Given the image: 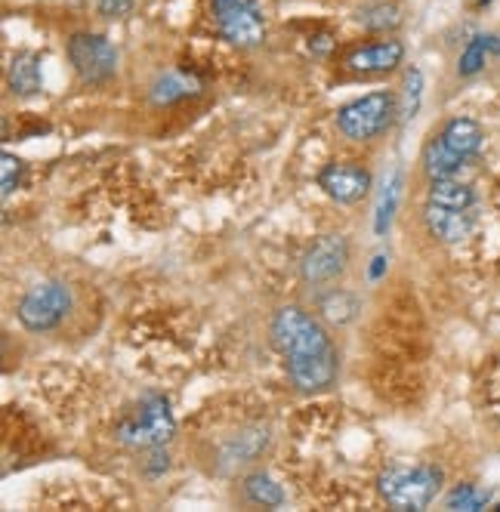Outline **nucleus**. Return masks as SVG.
I'll return each mask as SVG.
<instances>
[{
  "mask_svg": "<svg viewBox=\"0 0 500 512\" xmlns=\"http://www.w3.org/2000/svg\"><path fill=\"white\" fill-rule=\"evenodd\" d=\"M272 343L284 355L291 383L312 395L334 386L340 358L325 327L300 306H284L272 318Z\"/></svg>",
  "mask_w": 500,
  "mask_h": 512,
  "instance_id": "nucleus-1",
  "label": "nucleus"
},
{
  "mask_svg": "<svg viewBox=\"0 0 500 512\" xmlns=\"http://www.w3.org/2000/svg\"><path fill=\"white\" fill-rule=\"evenodd\" d=\"M442 482H445L442 469L430 463L392 466L377 479V491L386 500V506L402 509V512H417L436 500V494L442 491Z\"/></svg>",
  "mask_w": 500,
  "mask_h": 512,
  "instance_id": "nucleus-2",
  "label": "nucleus"
},
{
  "mask_svg": "<svg viewBox=\"0 0 500 512\" xmlns=\"http://www.w3.org/2000/svg\"><path fill=\"white\" fill-rule=\"evenodd\" d=\"M173 432H176V420L170 414L167 398L146 395L139 401V408L118 423L115 438L121 445L136 448V451H155L170 442Z\"/></svg>",
  "mask_w": 500,
  "mask_h": 512,
  "instance_id": "nucleus-3",
  "label": "nucleus"
},
{
  "mask_svg": "<svg viewBox=\"0 0 500 512\" xmlns=\"http://www.w3.org/2000/svg\"><path fill=\"white\" fill-rule=\"evenodd\" d=\"M396 121V96L392 93H368L355 102H346L337 112V127L352 142H368L389 130Z\"/></svg>",
  "mask_w": 500,
  "mask_h": 512,
  "instance_id": "nucleus-4",
  "label": "nucleus"
},
{
  "mask_svg": "<svg viewBox=\"0 0 500 512\" xmlns=\"http://www.w3.org/2000/svg\"><path fill=\"white\" fill-rule=\"evenodd\" d=\"M68 62L84 84L99 87V84H109L115 78L118 50L109 38H105V34L78 31L68 38Z\"/></svg>",
  "mask_w": 500,
  "mask_h": 512,
  "instance_id": "nucleus-5",
  "label": "nucleus"
},
{
  "mask_svg": "<svg viewBox=\"0 0 500 512\" xmlns=\"http://www.w3.org/2000/svg\"><path fill=\"white\" fill-rule=\"evenodd\" d=\"M223 41L235 50H254L266 41V19L257 0H210Z\"/></svg>",
  "mask_w": 500,
  "mask_h": 512,
  "instance_id": "nucleus-6",
  "label": "nucleus"
},
{
  "mask_svg": "<svg viewBox=\"0 0 500 512\" xmlns=\"http://www.w3.org/2000/svg\"><path fill=\"white\" fill-rule=\"evenodd\" d=\"M68 309H71V290L62 281H44V284H34L19 300L16 315L25 331L47 334L65 321Z\"/></svg>",
  "mask_w": 500,
  "mask_h": 512,
  "instance_id": "nucleus-7",
  "label": "nucleus"
},
{
  "mask_svg": "<svg viewBox=\"0 0 500 512\" xmlns=\"http://www.w3.org/2000/svg\"><path fill=\"white\" fill-rule=\"evenodd\" d=\"M349 266V244L343 235H321L300 256V278L312 287L334 284Z\"/></svg>",
  "mask_w": 500,
  "mask_h": 512,
  "instance_id": "nucleus-8",
  "label": "nucleus"
},
{
  "mask_svg": "<svg viewBox=\"0 0 500 512\" xmlns=\"http://www.w3.org/2000/svg\"><path fill=\"white\" fill-rule=\"evenodd\" d=\"M318 189L337 204H355L371 192V173L352 161H337L318 173Z\"/></svg>",
  "mask_w": 500,
  "mask_h": 512,
  "instance_id": "nucleus-9",
  "label": "nucleus"
},
{
  "mask_svg": "<svg viewBox=\"0 0 500 512\" xmlns=\"http://www.w3.org/2000/svg\"><path fill=\"white\" fill-rule=\"evenodd\" d=\"M423 223H426V232H430L439 244H460L476 229V210H457V207L426 201Z\"/></svg>",
  "mask_w": 500,
  "mask_h": 512,
  "instance_id": "nucleus-10",
  "label": "nucleus"
},
{
  "mask_svg": "<svg viewBox=\"0 0 500 512\" xmlns=\"http://www.w3.org/2000/svg\"><path fill=\"white\" fill-rule=\"evenodd\" d=\"M405 59V47L399 41H374L346 56V68L355 75H386V71L399 68Z\"/></svg>",
  "mask_w": 500,
  "mask_h": 512,
  "instance_id": "nucleus-11",
  "label": "nucleus"
},
{
  "mask_svg": "<svg viewBox=\"0 0 500 512\" xmlns=\"http://www.w3.org/2000/svg\"><path fill=\"white\" fill-rule=\"evenodd\" d=\"M439 136H442V142L448 145V149L463 161H473L479 155V149H482V139H485L479 121H473V118H451L439 130Z\"/></svg>",
  "mask_w": 500,
  "mask_h": 512,
  "instance_id": "nucleus-12",
  "label": "nucleus"
},
{
  "mask_svg": "<svg viewBox=\"0 0 500 512\" xmlns=\"http://www.w3.org/2000/svg\"><path fill=\"white\" fill-rule=\"evenodd\" d=\"M7 84L16 96H34L44 90V75H41V56L38 53H16L7 68Z\"/></svg>",
  "mask_w": 500,
  "mask_h": 512,
  "instance_id": "nucleus-13",
  "label": "nucleus"
},
{
  "mask_svg": "<svg viewBox=\"0 0 500 512\" xmlns=\"http://www.w3.org/2000/svg\"><path fill=\"white\" fill-rule=\"evenodd\" d=\"M198 93H201V84L192 75H186V71H161L149 90L155 105H170V102H180V99L198 96Z\"/></svg>",
  "mask_w": 500,
  "mask_h": 512,
  "instance_id": "nucleus-14",
  "label": "nucleus"
},
{
  "mask_svg": "<svg viewBox=\"0 0 500 512\" xmlns=\"http://www.w3.org/2000/svg\"><path fill=\"white\" fill-rule=\"evenodd\" d=\"M426 201L445 204V207H457V210H476V192H473V186H467V182H460L454 176L430 179V192H426Z\"/></svg>",
  "mask_w": 500,
  "mask_h": 512,
  "instance_id": "nucleus-15",
  "label": "nucleus"
},
{
  "mask_svg": "<svg viewBox=\"0 0 500 512\" xmlns=\"http://www.w3.org/2000/svg\"><path fill=\"white\" fill-rule=\"evenodd\" d=\"M318 312H321V318H325L328 324L343 327V324H349L355 315L362 312V300L355 297L352 290H340V287H334V290H328V294H321V300H318Z\"/></svg>",
  "mask_w": 500,
  "mask_h": 512,
  "instance_id": "nucleus-16",
  "label": "nucleus"
},
{
  "mask_svg": "<svg viewBox=\"0 0 500 512\" xmlns=\"http://www.w3.org/2000/svg\"><path fill=\"white\" fill-rule=\"evenodd\" d=\"M463 164V158H457L448 145L442 142V136L436 133L430 142L423 145V173L430 179H445V176H454Z\"/></svg>",
  "mask_w": 500,
  "mask_h": 512,
  "instance_id": "nucleus-17",
  "label": "nucleus"
},
{
  "mask_svg": "<svg viewBox=\"0 0 500 512\" xmlns=\"http://www.w3.org/2000/svg\"><path fill=\"white\" fill-rule=\"evenodd\" d=\"M244 497H247L250 503L263 506V509H278V506H284V491H281V485L272 479V475H266V472L247 475V479H244Z\"/></svg>",
  "mask_w": 500,
  "mask_h": 512,
  "instance_id": "nucleus-18",
  "label": "nucleus"
},
{
  "mask_svg": "<svg viewBox=\"0 0 500 512\" xmlns=\"http://www.w3.org/2000/svg\"><path fill=\"white\" fill-rule=\"evenodd\" d=\"M420 99H423V75L420 68H408L402 78V93L396 99V118L402 124L414 121V115L420 112Z\"/></svg>",
  "mask_w": 500,
  "mask_h": 512,
  "instance_id": "nucleus-19",
  "label": "nucleus"
},
{
  "mask_svg": "<svg viewBox=\"0 0 500 512\" xmlns=\"http://www.w3.org/2000/svg\"><path fill=\"white\" fill-rule=\"evenodd\" d=\"M399 22H402L399 10L392 4H380V0L359 10V25H365L368 31H392V28H399Z\"/></svg>",
  "mask_w": 500,
  "mask_h": 512,
  "instance_id": "nucleus-20",
  "label": "nucleus"
},
{
  "mask_svg": "<svg viewBox=\"0 0 500 512\" xmlns=\"http://www.w3.org/2000/svg\"><path fill=\"white\" fill-rule=\"evenodd\" d=\"M488 34H479V38H473L467 44V50L460 53V62H457V75L460 78H473L479 75V71L485 68V56H488Z\"/></svg>",
  "mask_w": 500,
  "mask_h": 512,
  "instance_id": "nucleus-21",
  "label": "nucleus"
},
{
  "mask_svg": "<svg viewBox=\"0 0 500 512\" xmlns=\"http://www.w3.org/2000/svg\"><path fill=\"white\" fill-rule=\"evenodd\" d=\"M22 173H25V164L16 155H10V152L0 155V192H4V198H10L19 189Z\"/></svg>",
  "mask_w": 500,
  "mask_h": 512,
  "instance_id": "nucleus-22",
  "label": "nucleus"
},
{
  "mask_svg": "<svg viewBox=\"0 0 500 512\" xmlns=\"http://www.w3.org/2000/svg\"><path fill=\"white\" fill-rule=\"evenodd\" d=\"M399 170L392 173V179H389V186H386V192H383V198H380V207H377V223H374V229H377V235H383L386 229H389V219H392V210H396V198H399Z\"/></svg>",
  "mask_w": 500,
  "mask_h": 512,
  "instance_id": "nucleus-23",
  "label": "nucleus"
},
{
  "mask_svg": "<svg viewBox=\"0 0 500 512\" xmlns=\"http://www.w3.org/2000/svg\"><path fill=\"white\" fill-rule=\"evenodd\" d=\"M488 503V494L473 485H457L448 494V509H482Z\"/></svg>",
  "mask_w": 500,
  "mask_h": 512,
  "instance_id": "nucleus-24",
  "label": "nucleus"
},
{
  "mask_svg": "<svg viewBox=\"0 0 500 512\" xmlns=\"http://www.w3.org/2000/svg\"><path fill=\"white\" fill-rule=\"evenodd\" d=\"M136 7V0H96V10L105 19H124Z\"/></svg>",
  "mask_w": 500,
  "mask_h": 512,
  "instance_id": "nucleus-25",
  "label": "nucleus"
},
{
  "mask_svg": "<svg viewBox=\"0 0 500 512\" xmlns=\"http://www.w3.org/2000/svg\"><path fill=\"white\" fill-rule=\"evenodd\" d=\"M479 4H488V0H479Z\"/></svg>",
  "mask_w": 500,
  "mask_h": 512,
  "instance_id": "nucleus-26",
  "label": "nucleus"
},
{
  "mask_svg": "<svg viewBox=\"0 0 500 512\" xmlns=\"http://www.w3.org/2000/svg\"><path fill=\"white\" fill-rule=\"evenodd\" d=\"M494 509H500V503H497V506H494Z\"/></svg>",
  "mask_w": 500,
  "mask_h": 512,
  "instance_id": "nucleus-27",
  "label": "nucleus"
}]
</instances>
